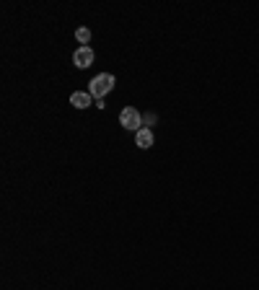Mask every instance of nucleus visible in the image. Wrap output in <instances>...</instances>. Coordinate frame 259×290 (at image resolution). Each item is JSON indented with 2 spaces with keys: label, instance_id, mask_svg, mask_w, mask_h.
<instances>
[{
  "label": "nucleus",
  "instance_id": "nucleus-1",
  "mask_svg": "<svg viewBox=\"0 0 259 290\" xmlns=\"http://www.w3.org/2000/svg\"><path fill=\"white\" fill-rule=\"evenodd\" d=\"M114 88V75L112 73H101V75H96L91 83H89V94L96 99V101H101L106 94H109Z\"/></svg>",
  "mask_w": 259,
  "mask_h": 290
},
{
  "label": "nucleus",
  "instance_id": "nucleus-2",
  "mask_svg": "<svg viewBox=\"0 0 259 290\" xmlns=\"http://www.w3.org/2000/svg\"><path fill=\"white\" fill-rule=\"evenodd\" d=\"M119 119H122V127H124V130H135V132H138V130H140V125H143L140 111H138L135 106H124Z\"/></svg>",
  "mask_w": 259,
  "mask_h": 290
},
{
  "label": "nucleus",
  "instance_id": "nucleus-3",
  "mask_svg": "<svg viewBox=\"0 0 259 290\" xmlns=\"http://www.w3.org/2000/svg\"><path fill=\"white\" fill-rule=\"evenodd\" d=\"M73 62L78 65L80 70H83V68H89V65L94 62V50L89 47V44H85V47H78L75 55H73Z\"/></svg>",
  "mask_w": 259,
  "mask_h": 290
},
{
  "label": "nucleus",
  "instance_id": "nucleus-4",
  "mask_svg": "<svg viewBox=\"0 0 259 290\" xmlns=\"http://www.w3.org/2000/svg\"><path fill=\"white\" fill-rule=\"evenodd\" d=\"M135 143H138L140 148H150V145H153V132H150V127H140V130H138Z\"/></svg>",
  "mask_w": 259,
  "mask_h": 290
},
{
  "label": "nucleus",
  "instance_id": "nucleus-5",
  "mask_svg": "<svg viewBox=\"0 0 259 290\" xmlns=\"http://www.w3.org/2000/svg\"><path fill=\"white\" fill-rule=\"evenodd\" d=\"M91 101H94V96H91V94H83V91H75V94L70 96V104H73L75 109H85V106H91Z\"/></svg>",
  "mask_w": 259,
  "mask_h": 290
},
{
  "label": "nucleus",
  "instance_id": "nucleus-6",
  "mask_svg": "<svg viewBox=\"0 0 259 290\" xmlns=\"http://www.w3.org/2000/svg\"><path fill=\"white\" fill-rule=\"evenodd\" d=\"M75 39L80 42V47H85V42L91 39V29H89V26H78V29H75Z\"/></svg>",
  "mask_w": 259,
  "mask_h": 290
}]
</instances>
